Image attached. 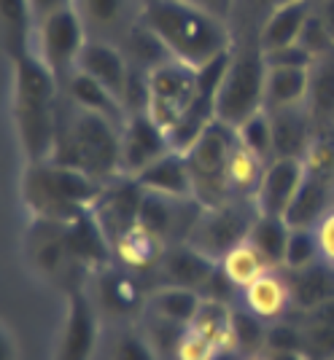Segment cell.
<instances>
[{"label":"cell","mask_w":334,"mask_h":360,"mask_svg":"<svg viewBox=\"0 0 334 360\" xmlns=\"http://www.w3.org/2000/svg\"><path fill=\"white\" fill-rule=\"evenodd\" d=\"M103 188L106 183L54 159L25 162L19 178V199L32 215V221L51 224H70L73 218L89 212L97 205Z\"/></svg>","instance_id":"277c9868"},{"label":"cell","mask_w":334,"mask_h":360,"mask_svg":"<svg viewBox=\"0 0 334 360\" xmlns=\"http://www.w3.org/2000/svg\"><path fill=\"white\" fill-rule=\"evenodd\" d=\"M291 237V226L283 215H256V221L248 231V240L259 248L273 266H283L286 258V245Z\"/></svg>","instance_id":"1f68e13d"},{"label":"cell","mask_w":334,"mask_h":360,"mask_svg":"<svg viewBox=\"0 0 334 360\" xmlns=\"http://www.w3.org/2000/svg\"><path fill=\"white\" fill-rule=\"evenodd\" d=\"M264 167H267V162L259 159L256 153H251L248 148H243L240 140H237V148L229 159V191H232V199H251L254 202V194H256L261 175H264Z\"/></svg>","instance_id":"836d02e7"},{"label":"cell","mask_w":334,"mask_h":360,"mask_svg":"<svg viewBox=\"0 0 334 360\" xmlns=\"http://www.w3.org/2000/svg\"><path fill=\"white\" fill-rule=\"evenodd\" d=\"M232 336H235V347L237 349H251L256 352L259 347L267 342V328L264 320L256 317L254 312H232Z\"/></svg>","instance_id":"ab89813d"},{"label":"cell","mask_w":334,"mask_h":360,"mask_svg":"<svg viewBox=\"0 0 334 360\" xmlns=\"http://www.w3.org/2000/svg\"><path fill=\"white\" fill-rule=\"evenodd\" d=\"M8 108L16 143L25 162H46L54 153L57 121H60L62 86L54 73L38 57H22L8 65Z\"/></svg>","instance_id":"6da1fadb"},{"label":"cell","mask_w":334,"mask_h":360,"mask_svg":"<svg viewBox=\"0 0 334 360\" xmlns=\"http://www.w3.org/2000/svg\"><path fill=\"white\" fill-rule=\"evenodd\" d=\"M218 352H221V347H216L205 336H199L197 330L186 328L181 345H178V352H175V360H213Z\"/></svg>","instance_id":"f6af8a7d"},{"label":"cell","mask_w":334,"mask_h":360,"mask_svg":"<svg viewBox=\"0 0 334 360\" xmlns=\"http://www.w3.org/2000/svg\"><path fill=\"white\" fill-rule=\"evenodd\" d=\"M62 91L68 100H73L76 105L87 108V110H94L106 119L116 121L119 127H124V121L130 119V110L124 105L122 97H116L113 91L108 89L106 84H100L97 78H92L89 73L84 70H76L65 84H62Z\"/></svg>","instance_id":"d6986e66"},{"label":"cell","mask_w":334,"mask_h":360,"mask_svg":"<svg viewBox=\"0 0 334 360\" xmlns=\"http://www.w3.org/2000/svg\"><path fill=\"white\" fill-rule=\"evenodd\" d=\"M291 304L304 312H313L323 301L334 299V266L326 261H316L313 266L291 271Z\"/></svg>","instance_id":"83f0119b"},{"label":"cell","mask_w":334,"mask_h":360,"mask_svg":"<svg viewBox=\"0 0 334 360\" xmlns=\"http://www.w3.org/2000/svg\"><path fill=\"white\" fill-rule=\"evenodd\" d=\"M135 180L149 194L170 196V199H194L192 172H189L183 150L173 148L162 159H156L151 167H146Z\"/></svg>","instance_id":"ac0fdd59"},{"label":"cell","mask_w":334,"mask_h":360,"mask_svg":"<svg viewBox=\"0 0 334 360\" xmlns=\"http://www.w3.org/2000/svg\"><path fill=\"white\" fill-rule=\"evenodd\" d=\"M65 245H68L70 261L92 271L111 269V261L116 258L113 242L108 240L106 229L100 226L92 210L65 224Z\"/></svg>","instance_id":"2e32d148"},{"label":"cell","mask_w":334,"mask_h":360,"mask_svg":"<svg viewBox=\"0 0 334 360\" xmlns=\"http://www.w3.org/2000/svg\"><path fill=\"white\" fill-rule=\"evenodd\" d=\"M78 70L89 73L97 78L100 84H106L108 89L116 97L127 100V89H130V78H132V65L127 60L124 49L111 41H100V38H89L81 60H78ZM127 105V103H124Z\"/></svg>","instance_id":"e0dca14e"},{"label":"cell","mask_w":334,"mask_h":360,"mask_svg":"<svg viewBox=\"0 0 334 360\" xmlns=\"http://www.w3.org/2000/svg\"><path fill=\"white\" fill-rule=\"evenodd\" d=\"M291 0H232L229 8V27L235 38H256L261 25L267 22V16L273 14L275 8L286 6Z\"/></svg>","instance_id":"d590c367"},{"label":"cell","mask_w":334,"mask_h":360,"mask_svg":"<svg viewBox=\"0 0 334 360\" xmlns=\"http://www.w3.org/2000/svg\"><path fill=\"white\" fill-rule=\"evenodd\" d=\"M122 127L94 110L76 105L62 91L57 143L51 159L92 175L100 183H111L122 175Z\"/></svg>","instance_id":"3957f363"},{"label":"cell","mask_w":334,"mask_h":360,"mask_svg":"<svg viewBox=\"0 0 334 360\" xmlns=\"http://www.w3.org/2000/svg\"><path fill=\"white\" fill-rule=\"evenodd\" d=\"M304 172H307V167L302 159H289V156L270 159L264 167L256 194H254V207L259 215H283L286 218L291 202L302 186Z\"/></svg>","instance_id":"4fadbf2b"},{"label":"cell","mask_w":334,"mask_h":360,"mask_svg":"<svg viewBox=\"0 0 334 360\" xmlns=\"http://www.w3.org/2000/svg\"><path fill=\"white\" fill-rule=\"evenodd\" d=\"M165 248H167L165 242L140 224H135L132 229H127L124 234H119V237L113 240V255L122 261V266L135 269V271L156 266L162 253H165Z\"/></svg>","instance_id":"4316f807"},{"label":"cell","mask_w":334,"mask_h":360,"mask_svg":"<svg viewBox=\"0 0 334 360\" xmlns=\"http://www.w3.org/2000/svg\"><path fill=\"white\" fill-rule=\"evenodd\" d=\"M310 320H313V323H332L334 326V299L323 301L321 307H316V309L310 312Z\"/></svg>","instance_id":"816d5d0a"},{"label":"cell","mask_w":334,"mask_h":360,"mask_svg":"<svg viewBox=\"0 0 334 360\" xmlns=\"http://www.w3.org/2000/svg\"><path fill=\"white\" fill-rule=\"evenodd\" d=\"M273 116V146L275 159L289 156V159H302L310 140H313V119L304 105L283 108V110H270Z\"/></svg>","instance_id":"44dd1931"},{"label":"cell","mask_w":334,"mask_h":360,"mask_svg":"<svg viewBox=\"0 0 334 360\" xmlns=\"http://www.w3.org/2000/svg\"><path fill=\"white\" fill-rule=\"evenodd\" d=\"M307 91H310V68H267V84H264L267 110L304 105Z\"/></svg>","instance_id":"d4e9b609"},{"label":"cell","mask_w":334,"mask_h":360,"mask_svg":"<svg viewBox=\"0 0 334 360\" xmlns=\"http://www.w3.org/2000/svg\"><path fill=\"white\" fill-rule=\"evenodd\" d=\"M267 60L256 38H235L227 70L216 91V121L240 127L248 116L264 108Z\"/></svg>","instance_id":"5b68a950"},{"label":"cell","mask_w":334,"mask_h":360,"mask_svg":"<svg viewBox=\"0 0 334 360\" xmlns=\"http://www.w3.org/2000/svg\"><path fill=\"white\" fill-rule=\"evenodd\" d=\"M143 22L159 35L173 60L194 70L229 54L235 44L224 16L189 0H146Z\"/></svg>","instance_id":"7a4b0ae2"},{"label":"cell","mask_w":334,"mask_h":360,"mask_svg":"<svg viewBox=\"0 0 334 360\" xmlns=\"http://www.w3.org/2000/svg\"><path fill=\"white\" fill-rule=\"evenodd\" d=\"M307 172H316L334 180V137L329 132H316L302 156Z\"/></svg>","instance_id":"60d3db41"},{"label":"cell","mask_w":334,"mask_h":360,"mask_svg":"<svg viewBox=\"0 0 334 360\" xmlns=\"http://www.w3.org/2000/svg\"><path fill=\"white\" fill-rule=\"evenodd\" d=\"M189 328L197 330L199 336H205V339H211L213 345L221 347V349L237 352L235 336H232V309H229L227 301L205 299L202 307H199L197 317H194V323Z\"/></svg>","instance_id":"d6a6232c"},{"label":"cell","mask_w":334,"mask_h":360,"mask_svg":"<svg viewBox=\"0 0 334 360\" xmlns=\"http://www.w3.org/2000/svg\"><path fill=\"white\" fill-rule=\"evenodd\" d=\"M100 301L106 304L111 312L116 315H130L135 312L137 307L143 304V293H140V285L130 274H122V271L106 269L100 271Z\"/></svg>","instance_id":"e575fe53"},{"label":"cell","mask_w":334,"mask_h":360,"mask_svg":"<svg viewBox=\"0 0 334 360\" xmlns=\"http://www.w3.org/2000/svg\"><path fill=\"white\" fill-rule=\"evenodd\" d=\"M97 339H100V323H97L94 304L84 290H70L51 360H92L97 349Z\"/></svg>","instance_id":"30bf717a"},{"label":"cell","mask_w":334,"mask_h":360,"mask_svg":"<svg viewBox=\"0 0 334 360\" xmlns=\"http://www.w3.org/2000/svg\"><path fill=\"white\" fill-rule=\"evenodd\" d=\"M313 231H316V240H318L321 261L334 266V205L321 215L318 224L313 226Z\"/></svg>","instance_id":"c3c4849f"},{"label":"cell","mask_w":334,"mask_h":360,"mask_svg":"<svg viewBox=\"0 0 334 360\" xmlns=\"http://www.w3.org/2000/svg\"><path fill=\"white\" fill-rule=\"evenodd\" d=\"M243 304L261 320H278L291 307V283L278 269H267L243 288Z\"/></svg>","instance_id":"7402d4cb"},{"label":"cell","mask_w":334,"mask_h":360,"mask_svg":"<svg viewBox=\"0 0 334 360\" xmlns=\"http://www.w3.org/2000/svg\"><path fill=\"white\" fill-rule=\"evenodd\" d=\"M159 274L165 280V285H183L205 293L213 274L218 271L221 261L211 258L208 253L197 250L189 242H173L167 245L162 258H159Z\"/></svg>","instance_id":"9a60e30c"},{"label":"cell","mask_w":334,"mask_h":360,"mask_svg":"<svg viewBox=\"0 0 334 360\" xmlns=\"http://www.w3.org/2000/svg\"><path fill=\"white\" fill-rule=\"evenodd\" d=\"M235 132H237L240 146L248 148L251 153H256L259 159H264V162L275 159L273 116H270V110H267V108H261V110H256L254 116H248V119H245Z\"/></svg>","instance_id":"8d00e7d4"},{"label":"cell","mask_w":334,"mask_h":360,"mask_svg":"<svg viewBox=\"0 0 334 360\" xmlns=\"http://www.w3.org/2000/svg\"><path fill=\"white\" fill-rule=\"evenodd\" d=\"M87 41H89V32L81 22L76 6H70L35 25L32 57L44 62L62 86L78 70V60H81Z\"/></svg>","instance_id":"52a82bcc"},{"label":"cell","mask_w":334,"mask_h":360,"mask_svg":"<svg viewBox=\"0 0 334 360\" xmlns=\"http://www.w3.org/2000/svg\"><path fill=\"white\" fill-rule=\"evenodd\" d=\"M143 194H146L143 186L135 178H127V175H119L116 180L106 183V188L97 199V205L92 207V212L100 221V226L106 229L111 242L137 224Z\"/></svg>","instance_id":"5bb4252c"},{"label":"cell","mask_w":334,"mask_h":360,"mask_svg":"<svg viewBox=\"0 0 334 360\" xmlns=\"http://www.w3.org/2000/svg\"><path fill=\"white\" fill-rule=\"evenodd\" d=\"M270 360H313L302 349H291V352H270Z\"/></svg>","instance_id":"db71d44e"},{"label":"cell","mask_w":334,"mask_h":360,"mask_svg":"<svg viewBox=\"0 0 334 360\" xmlns=\"http://www.w3.org/2000/svg\"><path fill=\"white\" fill-rule=\"evenodd\" d=\"M316 261H321L318 240L313 229H291L289 245H286V258L283 266L289 271H299L313 266Z\"/></svg>","instance_id":"74e56055"},{"label":"cell","mask_w":334,"mask_h":360,"mask_svg":"<svg viewBox=\"0 0 334 360\" xmlns=\"http://www.w3.org/2000/svg\"><path fill=\"white\" fill-rule=\"evenodd\" d=\"M197 94V70L178 60H167L146 73V113L165 135L178 127Z\"/></svg>","instance_id":"ba28073f"},{"label":"cell","mask_w":334,"mask_h":360,"mask_svg":"<svg viewBox=\"0 0 334 360\" xmlns=\"http://www.w3.org/2000/svg\"><path fill=\"white\" fill-rule=\"evenodd\" d=\"M264 347H267V352L302 349V328H294V326H286V323H273L267 328V342H264Z\"/></svg>","instance_id":"7dc6e473"},{"label":"cell","mask_w":334,"mask_h":360,"mask_svg":"<svg viewBox=\"0 0 334 360\" xmlns=\"http://www.w3.org/2000/svg\"><path fill=\"white\" fill-rule=\"evenodd\" d=\"M11 339H8V330L3 328V360H11Z\"/></svg>","instance_id":"11a10c76"},{"label":"cell","mask_w":334,"mask_h":360,"mask_svg":"<svg viewBox=\"0 0 334 360\" xmlns=\"http://www.w3.org/2000/svg\"><path fill=\"white\" fill-rule=\"evenodd\" d=\"M113 360H156V349L146 339V333H124L113 347Z\"/></svg>","instance_id":"ee69618b"},{"label":"cell","mask_w":334,"mask_h":360,"mask_svg":"<svg viewBox=\"0 0 334 360\" xmlns=\"http://www.w3.org/2000/svg\"><path fill=\"white\" fill-rule=\"evenodd\" d=\"M307 113L313 124L334 121V54L316 60L310 68V91H307Z\"/></svg>","instance_id":"f546056e"},{"label":"cell","mask_w":334,"mask_h":360,"mask_svg":"<svg viewBox=\"0 0 334 360\" xmlns=\"http://www.w3.org/2000/svg\"><path fill=\"white\" fill-rule=\"evenodd\" d=\"M302 349L313 360H334V326L332 323H307L302 326Z\"/></svg>","instance_id":"7bdbcfd3"},{"label":"cell","mask_w":334,"mask_h":360,"mask_svg":"<svg viewBox=\"0 0 334 360\" xmlns=\"http://www.w3.org/2000/svg\"><path fill=\"white\" fill-rule=\"evenodd\" d=\"M245 360H270V352H251Z\"/></svg>","instance_id":"6f0895ef"},{"label":"cell","mask_w":334,"mask_h":360,"mask_svg":"<svg viewBox=\"0 0 334 360\" xmlns=\"http://www.w3.org/2000/svg\"><path fill=\"white\" fill-rule=\"evenodd\" d=\"M170 150H173L170 137L146 110L130 113V119L124 121L122 127V150H119L122 175L137 178L146 167H151L156 159H162Z\"/></svg>","instance_id":"8fae6325"},{"label":"cell","mask_w":334,"mask_h":360,"mask_svg":"<svg viewBox=\"0 0 334 360\" xmlns=\"http://www.w3.org/2000/svg\"><path fill=\"white\" fill-rule=\"evenodd\" d=\"M213 360H235V352H232V349H221Z\"/></svg>","instance_id":"9f6ffc18"},{"label":"cell","mask_w":334,"mask_h":360,"mask_svg":"<svg viewBox=\"0 0 334 360\" xmlns=\"http://www.w3.org/2000/svg\"><path fill=\"white\" fill-rule=\"evenodd\" d=\"M30 261L35 271H41V274H57L62 264L70 261L68 245H65V224L32 221Z\"/></svg>","instance_id":"484cf974"},{"label":"cell","mask_w":334,"mask_h":360,"mask_svg":"<svg viewBox=\"0 0 334 360\" xmlns=\"http://www.w3.org/2000/svg\"><path fill=\"white\" fill-rule=\"evenodd\" d=\"M35 19L30 11V0H0V38L6 62L22 60L32 54Z\"/></svg>","instance_id":"ffe728a7"},{"label":"cell","mask_w":334,"mask_h":360,"mask_svg":"<svg viewBox=\"0 0 334 360\" xmlns=\"http://www.w3.org/2000/svg\"><path fill=\"white\" fill-rule=\"evenodd\" d=\"M264 60H267V68H313V62H316L299 46V41L264 51Z\"/></svg>","instance_id":"bcb514c9"},{"label":"cell","mask_w":334,"mask_h":360,"mask_svg":"<svg viewBox=\"0 0 334 360\" xmlns=\"http://www.w3.org/2000/svg\"><path fill=\"white\" fill-rule=\"evenodd\" d=\"M73 6L89 38L122 46L124 38L143 19L146 0H73Z\"/></svg>","instance_id":"7c38bea8"},{"label":"cell","mask_w":334,"mask_h":360,"mask_svg":"<svg viewBox=\"0 0 334 360\" xmlns=\"http://www.w3.org/2000/svg\"><path fill=\"white\" fill-rule=\"evenodd\" d=\"M221 269H224V274H227V280L232 285L243 290L245 285H251L267 269H278V266H273L264 255L259 253V248L254 242L243 240L221 258Z\"/></svg>","instance_id":"4dcf8cb0"},{"label":"cell","mask_w":334,"mask_h":360,"mask_svg":"<svg viewBox=\"0 0 334 360\" xmlns=\"http://www.w3.org/2000/svg\"><path fill=\"white\" fill-rule=\"evenodd\" d=\"M73 6V0H30V11H32V19H35V25L46 19V16L57 14L62 8H70Z\"/></svg>","instance_id":"681fc988"},{"label":"cell","mask_w":334,"mask_h":360,"mask_svg":"<svg viewBox=\"0 0 334 360\" xmlns=\"http://www.w3.org/2000/svg\"><path fill=\"white\" fill-rule=\"evenodd\" d=\"M183 333H186V326L181 323H173V320H165V317L151 315V326L146 330V339L151 342V347L156 349V355H173L178 352V345H181Z\"/></svg>","instance_id":"b9f144b4"},{"label":"cell","mask_w":334,"mask_h":360,"mask_svg":"<svg viewBox=\"0 0 334 360\" xmlns=\"http://www.w3.org/2000/svg\"><path fill=\"white\" fill-rule=\"evenodd\" d=\"M256 215L259 212L251 199H229L218 207H202L197 224L192 226L189 237L183 242L221 261L235 245L248 240V231Z\"/></svg>","instance_id":"9c48e42d"},{"label":"cell","mask_w":334,"mask_h":360,"mask_svg":"<svg viewBox=\"0 0 334 360\" xmlns=\"http://www.w3.org/2000/svg\"><path fill=\"white\" fill-rule=\"evenodd\" d=\"M299 46L313 60H323V57H332L334 54V38L329 27L323 25L321 14L316 11V3H313V11H310L302 32H299Z\"/></svg>","instance_id":"f35d334b"},{"label":"cell","mask_w":334,"mask_h":360,"mask_svg":"<svg viewBox=\"0 0 334 360\" xmlns=\"http://www.w3.org/2000/svg\"><path fill=\"white\" fill-rule=\"evenodd\" d=\"M310 11H313V0H291L286 6L275 8L273 14L267 16V22L261 25V30H259L261 49L270 51V49L297 44Z\"/></svg>","instance_id":"cb8c5ba5"},{"label":"cell","mask_w":334,"mask_h":360,"mask_svg":"<svg viewBox=\"0 0 334 360\" xmlns=\"http://www.w3.org/2000/svg\"><path fill=\"white\" fill-rule=\"evenodd\" d=\"M237 148V132L221 121H213L202 135L183 150L192 172L194 199L202 207H218L232 199L229 191V159Z\"/></svg>","instance_id":"8992f818"},{"label":"cell","mask_w":334,"mask_h":360,"mask_svg":"<svg viewBox=\"0 0 334 360\" xmlns=\"http://www.w3.org/2000/svg\"><path fill=\"white\" fill-rule=\"evenodd\" d=\"M316 11L321 14L323 25L329 27V32H332V38H334V0H318V3H316Z\"/></svg>","instance_id":"f5cc1de1"},{"label":"cell","mask_w":334,"mask_h":360,"mask_svg":"<svg viewBox=\"0 0 334 360\" xmlns=\"http://www.w3.org/2000/svg\"><path fill=\"white\" fill-rule=\"evenodd\" d=\"M189 3H197L202 8H208L213 14L224 16L229 22V8H232V0H189Z\"/></svg>","instance_id":"f907efd6"},{"label":"cell","mask_w":334,"mask_h":360,"mask_svg":"<svg viewBox=\"0 0 334 360\" xmlns=\"http://www.w3.org/2000/svg\"><path fill=\"white\" fill-rule=\"evenodd\" d=\"M332 191L334 180L316 175V172H304V180L299 186V191L291 202L286 221L291 229H313L318 224V218L332 207Z\"/></svg>","instance_id":"603a6c76"},{"label":"cell","mask_w":334,"mask_h":360,"mask_svg":"<svg viewBox=\"0 0 334 360\" xmlns=\"http://www.w3.org/2000/svg\"><path fill=\"white\" fill-rule=\"evenodd\" d=\"M202 301H205V296L199 290H192V288L159 285L149 296V309H151V315L181 323V326L189 328L194 323V317H197Z\"/></svg>","instance_id":"f1b7e54d"}]
</instances>
